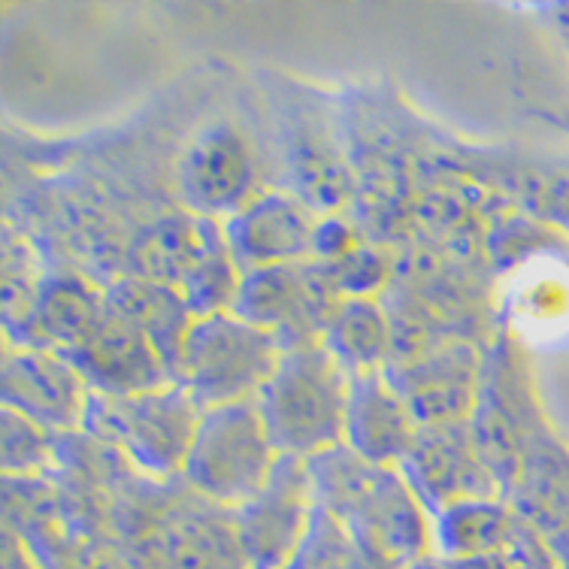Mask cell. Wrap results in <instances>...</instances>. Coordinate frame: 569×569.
I'll return each mask as SVG.
<instances>
[{
    "mask_svg": "<svg viewBox=\"0 0 569 569\" xmlns=\"http://www.w3.org/2000/svg\"><path fill=\"white\" fill-rule=\"evenodd\" d=\"M351 372L325 342L284 349L254 403L279 455L316 458L346 442Z\"/></svg>",
    "mask_w": 569,
    "mask_h": 569,
    "instance_id": "1",
    "label": "cell"
},
{
    "mask_svg": "<svg viewBox=\"0 0 569 569\" xmlns=\"http://www.w3.org/2000/svg\"><path fill=\"white\" fill-rule=\"evenodd\" d=\"M284 346L237 312H219L194 321L179 358L176 382L186 385L203 409L254 400Z\"/></svg>",
    "mask_w": 569,
    "mask_h": 569,
    "instance_id": "2",
    "label": "cell"
},
{
    "mask_svg": "<svg viewBox=\"0 0 569 569\" xmlns=\"http://www.w3.org/2000/svg\"><path fill=\"white\" fill-rule=\"evenodd\" d=\"M279 458L258 403L240 400L203 409L182 476L209 500L240 509L267 485Z\"/></svg>",
    "mask_w": 569,
    "mask_h": 569,
    "instance_id": "3",
    "label": "cell"
},
{
    "mask_svg": "<svg viewBox=\"0 0 569 569\" xmlns=\"http://www.w3.org/2000/svg\"><path fill=\"white\" fill-rule=\"evenodd\" d=\"M200 418L203 406L179 382L133 397L91 395L88 409V427L110 437L128 451V458L154 476L186 470Z\"/></svg>",
    "mask_w": 569,
    "mask_h": 569,
    "instance_id": "4",
    "label": "cell"
},
{
    "mask_svg": "<svg viewBox=\"0 0 569 569\" xmlns=\"http://www.w3.org/2000/svg\"><path fill=\"white\" fill-rule=\"evenodd\" d=\"M342 295L318 261L261 267L242 276L233 312L254 328L267 330L284 349L318 342Z\"/></svg>",
    "mask_w": 569,
    "mask_h": 569,
    "instance_id": "5",
    "label": "cell"
},
{
    "mask_svg": "<svg viewBox=\"0 0 569 569\" xmlns=\"http://www.w3.org/2000/svg\"><path fill=\"white\" fill-rule=\"evenodd\" d=\"M340 521L376 569H409L433 555V515L400 467H379L370 488Z\"/></svg>",
    "mask_w": 569,
    "mask_h": 569,
    "instance_id": "6",
    "label": "cell"
},
{
    "mask_svg": "<svg viewBox=\"0 0 569 569\" xmlns=\"http://www.w3.org/2000/svg\"><path fill=\"white\" fill-rule=\"evenodd\" d=\"M316 512L307 458L282 455L273 476L237 509V542L249 569H288Z\"/></svg>",
    "mask_w": 569,
    "mask_h": 569,
    "instance_id": "7",
    "label": "cell"
},
{
    "mask_svg": "<svg viewBox=\"0 0 569 569\" xmlns=\"http://www.w3.org/2000/svg\"><path fill=\"white\" fill-rule=\"evenodd\" d=\"M3 409L31 418L52 433L88 425L91 388L77 363L37 346H7L0 363Z\"/></svg>",
    "mask_w": 569,
    "mask_h": 569,
    "instance_id": "8",
    "label": "cell"
},
{
    "mask_svg": "<svg viewBox=\"0 0 569 569\" xmlns=\"http://www.w3.org/2000/svg\"><path fill=\"white\" fill-rule=\"evenodd\" d=\"M400 472L430 515L460 500H488L500 491L491 470L479 458L470 421L421 427Z\"/></svg>",
    "mask_w": 569,
    "mask_h": 569,
    "instance_id": "9",
    "label": "cell"
},
{
    "mask_svg": "<svg viewBox=\"0 0 569 569\" xmlns=\"http://www.w3.org/2000/svg\"><path fill=\"white\" fill-rule=\"evenodd\" d=\"M179 191L194 216L216 221L237 216L249 200L258 198L254 158L246 137L230 124H216L200 133L179 170Z\"/></svg>",
    "mask_w": 569,
    "mask_h": 569,
    "instance_id": "10",
    "label": "cell"
},
{
    "mask_svg": "<svg viewBox=\"0 0 569 569\" xmlns=\"http://www.w3.org/2000/svg\"><path fill=\"white\" fill-rule=\"evenodd\" d=\"M316 230L312 207L288 191H258V198L224 221V237L242 273L309 261L316 249Z\"/></svg>",
    "mask_w": 569,
    "mask_h": 569,
    "instance_id": "11",
    "label": "cell"
},
{
    "mask_svg": "<svg viewBox=\"0 0 569 569\" xmlns=\"http://www.w3.org/2000/svg\"><path fill=\"white\" fill-rule=\"evenodd\" d=\"M385 372L421 427L470 421L482 397V361L470 346H446Z\"/></svg>",
    "mask_w": 569,
    "mask_h": 569,
    "instance_id": "12",
    "label": "cell"
},
{
    "mask_svg": "<svg viewBox=\"0 0 569 569\" xmlns=\"http://www.w3.org/2000/svg\"><path fill=\"white\" fill-rule=\"evenodd\" d=\"M98 397H133L173 385V372L152 340L119 312H107L91 340L70 358Z\"/></svg>",
    "mask_w": 569,
    "mask_h": 569,
    "instance_id": "13",
    "label": "cell"
},
{
    "mask_svg": "<svg viewBox=\"0 0 569 569\" xmlns=\"http://www.w3.org/2000/svg\"><path fill=\"white\" fill-rule=\"evenodd\" d=\"M421 425L388 372H355L349 385L346 446L376 467H400L416 446Z\"/></svg>",
    "mask_w": 569,
    "mask_h": 569,
    "instance_id": "14",
    "label": "cell"
},
{
    "mask_svg": "<svg viewBox=\"0 0 569 569\" xmlns=\"http://www.w3.org/2000/svg\"><path fill=\"white\" fill-rule=\"evenodd\" d=\"M110 312L107 291H98L94 284L79 276H49L33 309V321L24 333V346L49 349L73 358L91 333L100 328V321Z\"/></svg>",
    "mask_w": 569,
    "mask_h": 569,
    "instance_id": "15",
    "label": "cell"
},
{
    "mask_svg": "<svg viewBox=\"0 0 569 569\" xmlns=\"http://www.w3.org/2000/svg\"><path fill=\"white\" fill-rule=\"evenodd\" d=\"M107 303H110L112 312L133 321L152 340V346L161 351V358L176 379L188 333L198 321V316L188 307L186 295L173 284L149 282V279L133 276V279L112 284L107 291Z\"/></svg>",
    "mask_w": 569,
    "mask_h": 569,
    "instance_id": "16",
    "label": "cell"
},
{
    "mask_svg": "<svg viewBox=\"0 0 569 569\" xmlns=\"http://www.w3.org/2000/svg\"><path fill=\"white\" fill-rule=\"evenodd\" d=\"M512 515L497 497L460 500L433 515V548L442 560H472L509 551Z\"/></svg>",
    "mask_w": 569,
    "mask_h": 569,
    "instance_id": "17",
    "label": "cell"
},
{
    "mask_svg": "<svg viewBox=\"0 0 569 569\" xmlns=\"http://www.w3.org/2000/svg\"><path fill=\"white\" fill-rule=\"evenodd\" d=\"M321 342L351 376L385 370L391 349L388 316L376 297H342Z\"/></svg>",
    "mask_w": 569,
    "mask_h": 569,
    "instance_id": "18",
    "label": "cell"
},
{
    "mask_svg": "<svg viewBox=\"0 0 569 569\" xmlns=\"http://www.w3.org/2000/svg\"><path fill=\"white\" fill-rule=\"evenodd\" d=\"M49 276L40 270V258L24 237H3V321L7 328L24 333L31 328L33 309Z\"/></svg>",
    "mask_w": 569,
    "mask_h": 569,
    "instance_id": "19",
    "label": "cell"
},
{
    "mask_svg": "<svg viewBox=\"0 0 569 569\" xmlns=\"http://www.w3.org/2000/svg\"><path fill=\"white\" fill-rule=\"evenodd\" d=\"M288 569H370V563L349 527L316 503L307 537Z\"/></svg>",
    "mask_w": 569,
    "mask_h": 569,
    "instance_id": "20",
    "label": "cell"
},
{
    "mask_svg": "<svg viewBox=\"0 0 569 569\" xmlns=\"http://www.w3.org/2000/svg\"><path fill=\"white\" fill-rule=\"evenodd\" d=\"M0 463L7 476H37L52 460V430L31 418L3 409L0 418Z\"/></svg>",
    "mask_w": 569,
    "mask_h": 569,
    "instance_id": "21",
    "label": "cell"
},
{
    "mask_svg": "<svg viewBox=\"0 0 569 569\" xmlns=\"http://www.w3.org/2000/svg\"><path fill=\"white\" fill-rule=\"evenodd\" d=\"M409 569H449V563L439 558V555H430V558L418 560L416 567H409Z\"/></svg>",
    "mask_w": 569,
    "mask_h": 569,
    "instance_id": "22",
    "label": "cell"
}]
</instances>
